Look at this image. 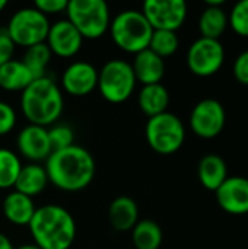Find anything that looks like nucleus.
Wrapping results in <instances>:
<instances>
[{
    "instance_id": "10",
    "label": "nucleus",
    "mask_w": 248,
    "mask_h": 249,
    "mask_svg": "<svg viewBox=\"0 0 248 249\" xmlns=\"http://www.w3.org/2000/svg\"><path fill=\"white\" fill-rule=\"evenodd\" d=\"M142 13L153 31L177 32L187 18V4L183 0H148Z\"/></svg>"
},
{
    "instance_id": "30",
    "label": "nucleus",
    "mask_w": 248,
    "mask_h": 249,
    "mask_svg": "<svg viewBox=\"0 0 248 249\" xmlns=\"http://www.w3.org/2000/svg\"><path fill=\"white\" fill-rule=\"evenodd\" d=\"M18 114L16 109L4 101H0V136H6L16 127Z\"/></svg>"
},
{
    "instance_id": "2",
    "label": "nucleus",
    "mask_w": 248,
    "mask_h": 249,
    "mask_svg": "<svg viewBox=\"0 0 248 249\" xmlns=\"http://www.w3.org/2000/svg\"><path fill=\"white\" fill-rule=\"evenodd\" d=\"M28 229L39 249H70L76 239L75 217L58 204L37 207Z\"/></svg>"
},
{
    "instance_id": "13",
    "label": "nucleus",
    "mask_w": 248,
    "mask_h": 249,
    "mask_svg": "<svg viewBox=\"0 0 248 249\" xmlns=\"http://www.w3.org/2000/svg\"><path fill=\"white\" fill-rule=\"evenodd\" d=\"M83 41V36L67 19H58L50 25L45 44L53 55L72 58L82 50Z\"/></svg>"
},
{
    "instance_id": "18",
    "label": "nucleus",
    "mask_w": 248,
    "mask_h": 249,
    "mask_svg": "<svg viewBox=\"0 0 248 249\" xmlns=\"http://www.w3.org/2000/svg\"><path fill=\"white\" fill-rule=\"evenodd\" d=\"M108 219L117 232H129L139 222V207L136 201L127 196L117 197L110 204Z\"/></svg>"
},
{
    "instance_id": "7",
    "label": "nucleus",
    "mask_w": 248,
    "mask_h": 249,
    "mask_svg": "<svg viewBox=\"0 0 248 249\" xmlns=\"http://www.w3.org/2000/svg\"><path fill=\"white\" fill-rule=\"evenodd\" d=\"M50 19L34 6L18 9L4 28L16 47L29 48L42 44L50 31Z\"/></svg>"
},
{
    "instance_id": "32",
    "label": "nucleus",
    "mask_w": 248,
    "mask_h": 249,
    "mask_svg": "<svg viewBox=\"0 0 248 249\" xmlns=\"http://www.w3.org/2000/svg\"><path fill=\"white\" fill-rule=\"evenodd\" d=\"M15 50H16V45L13 44V41L7 35L6 29L1 28L0 29V66L13 60Z\"/></svg>"
},
{
    "instance_id": "23",
    "label": "nucleus",
    "mask_w": 248,
    "mask_h": 249,
    "mask_svg": "<svg viewBox=\"0 0 248 249\" xmlns=\"http://www.w3.org/2000/svg\"><path fill=\"white\" fill-rule=\"evenodd\" d=\"M199 179L200 184L209 190L216 191L228 178V168L225 160L218 155H206L199 162Z\"/></svg>"
},
{
    "instance_id": "31",
    "label": "nucleus",
    "mask_w": 248,
    "mask_h": 249,
    "mask_svg": "<svg viewBox=\"0 0 248 249\" xmlns=\"http://www.w3.org/2000/svg\"><path fill=\"white\" fill-rule=\"evenodd\" d=\"M67 4H69L67 0H35L34 7L48 18L51 15L66 13Z\"/></svg>"
},
{
    "instance_id": "24",
    "label": "nucleus",
    "mask_w": 248,
    "mask_h": 249,
    "mask_svg": "<svg viewBox=\"0 0 248 249\" xmlns=\"http://www.w3.org/2000/svg\"><path fill=\"white\" fill-rule=\"evenodd\" d=\"M132 241L136 249H159L162 244V229L151 219L139 220L132 229Z\"/></svg>"
},
{
    "instance_id": "14",
    "label": "nucleus",
    "mask_w": 248,
    "mask_h": 249,
    "mask_svg": "<svg viewBox=\"0 0 248 249\" xmlns=\"http://www.w3.org/2000/svg\"><path fill=\"white\" fill-rule=\"evenodd\" d=\"M16 149L22 158L31 163H41L48 159L53 149L48 139V130L45 127L28 124L16 137Z\"/></svg>"
},
{
    "instance_id": "8",
    "label": "nucleus",
    "mask_w": 248,
    "mask_h": 249,
    "mask_svg": "<svg viewBox=\"0 0 248 249\" xmlns=\"http://www.w3.org/2000/svg\"><path fill=\"white\" fill-rule=\"evenodd\" d=\"M145 136L149 147L164 156L174 155L181 149L186 140L183 121L172 112H164L148 120Z\"/></svg>"
},
{
    "instance_id": "16",
    "label": "nucleus",
    "mask_w": 248,
    "mask_h": 249,
    "mask_svg": "<svg viewBox=\"0 0 248 249\" xmlns=\"http://www.w3.org/2000/svg\"><path fill=\"white\" fill-rule=\"evenodd\" d=\"M132 67L136 80L140 82L142 86L161 83L165 76V60L152 53L149 48L134 55Z\"/></svg>"
},
{
    "instance_id": "22",
    "label": "nucleus",
    "mask_w": 248,
    "mask_h": 249,
    "mask_svg": "<svg viewBox=\"0 0 248 249\" xmlns=\"http://www.w3.org/2000/svg\"><path fill=\"white\" fill-rule=\"evenodd\" d=\"M34 80L32 73L22 60L13 58L0 66V89L6 92H23Z\"/></svg>"
},
{
    "instance_id": "17",
    "label": "nucleus",
    "mask_w": 248,
    "mask_h": 249,
    "mask_svg": "<svg viewBox=\"0 0 248 249\" xmlns=\"http://www.w3.org/2000/svg\"><path fill=\"white\" fill-rule=\"evenodd\" d=\"M1 212L4 219L15 226H26L31 223L37 207L31 197L12 191L1 201Z\"/></svg>"
},
{
    "instance_id": "6",
    "label": "nucleus",
    "mask_w": 248,
    "mask_h": 249,
    "mask_svg": "<svg viewBox=\"0 0 248 249\" xmlns=\"http://www.w3.org/2000/svg\"><path fill=\"white\" fill-rule=\"evenodd\" d=\"M136 76L132 63L120 58L107 61L98 70V86L101 96L110 104L126 102L136 89Z\"/></svg>"
},
{
    "instance_id": "34",
    "label": "nucleus",
    "mask_w": 248,
    "mask_h": 249,
    "mask_svg": "<svg viewBox=\"0 0 248 249\" xmlns=\"http://www.w3.org/2000/svg\"><path fill=\"white\" fill-rule=\"evenodd\" d=\"M0 249H15L12 241L1 232H0Z\"/></svg>"
},
{
    "instance_id": "25",
    "label": "nucleus",
    "mask_w": 248,
    "mask_h": 249,
    "mask_svg": "<svg viewBox=\"0 0 248 249\" xmlns=\"http://www.w3.org/2000/svg\"><path fill=\"white\" fill-rule=\"evenodd\" d=\"M53 58V54L45 42L37 44L34 47L25 48V53L22 55V63L26 66V69L32 73L34 79H39L47 76V67Z\"/></svg>"
},
{
    "instance_id": "33",
    "label": "nucleus",
    "mask_w": 248,
    "mask_h": 249,
    "mask_svg": "<svg viewBox=\"0 0 248 249\" xmlns=\"http://www.w3.org/2000/svg\"><path fill=\"white\" fill-rule=\"evenodd\" d=\"M234 76L241 83L248 86V50L241 53L234 61Z\"/></svg>"
},
{
    "instance_id": "11",
    "label": "nucleus",
    "mask_w": 248,
    "mask_h": 249,
    "mask_svg": "<svg viewBox=\"0 0 248 249\" xmlns=\"http://www.w3.org/2000/svg\"><path fill=\"white\" fill-rule=\"evenodd\" d=\"M225 123L227 114L222 104L212 98L197 102L190 114V128L202 139H213L219 136Z\"/></svg>"
},
{
    "instance_id": "27",
    "label": "nucleus",
    "mask_w": 248,
    "mask_h": 249,
    "mask_svg": "<svg viewBox=\"0 0 248 249\" xmlns=\"http://www.w3.org/2000/svg\"><path fill=\"white\" fill-rule=\"evenodd\" d=\"M180 47V39L177 32L172 31H153L151 42H149V50L159 55L161 58L171 57L172 54L177 53Z\"/></svg>"
},
{
    "instance_id": "5",
    "label": "nucleus",
    "mask_w": 248,
    "mask_h": 249,
    "mask_svg": "<svg viewBox=\"0 0 248 249\" xmlns=\"http://www.w3.org/2000/svg\"><path fill=\"white\" fill-rule=\"evenodd\" d=\"M66 16L83 39H99L104 36L113 19L110 6L104 0H72L67 4Z\"/></svg>"
},
{
    "instance_id": "9",
    "label": "nucleus",
    "mask_w": 248,
    "mask_h": 249,
    "mask_svg": "<svg viewBox=\"0 0 248 249\" xmlns=\"http://www.w3.org/2000/svg\"><path fill=\"white\" fill-rule=\"evenodd\" d=\"M225 60V50L219 39L199 38L187 51L189 70L199 77H209L218 73Z\"/></svg>"
},
{
    "instance_id": "19",
    "label": "nucleus",
    "mask_w": 248,
    "mask_h": 249,
    "mask_svg": "<svg viewBox=\"0 0 248 249\" xmlns=\"http://www.w3.org/2000/svg\"><path fill=\"white\" fill-rule=\"evenodd\" d=\"M48 184L50 181L44 165L26 163L22 165L19 177L15 182V191L34 198L35 196H39L48 187Z\"/></svg>"
},
{
    "instance_id": "29",
    "label": "nucleus",
    "mask_w": 248,
    "mask_h": 249,
    "mask_svg": "<svg viewBox=\"0 0 248 249\" xmlns=\"http://www.w3.org/2000/svg\"><path fill=\"white\" fill-rule=\"evenodd\" d=\"M229 25L241 36H248V0L238 1L229 13Z\"/></svg>"
},
{
    "instance_id": "26",
    "label": "nucleus",
    "mask_w": 248,
    "mask_h": 249,
    "mask_svg": "<svg viewBox=\"0 0 248 249\" xmlns=\"http://www.w3.org/2000/svg\"><path fill=\"white\" fill-rule=\"evenodd\" d=\"M20 169L22 162L18 153L10 149L0 147V190L13 188Z\"/></svg>"
},
{
    "instance_id": "3",
    "label": "nucleus",
    "mask_w": 248,
    "mask_h": 249,
    "mask_svg": "<svg viewBox=\"0 0 248 249\" xmlns=\"http://www.w3.org/2000/svg\"><path fill=\"white\" fill-rule=\"evenodd\" d=\"M20 112L29 124L51 127L56 124L64 109L63 90L50 76L35 79L23 92H20Z\"/></svg>"
},
{
    "instance_id": "35",
    "label": "nucleus",
    "mask_w": 248,
    "mask_h": 249,
    "mask_svg": "<svg viewBox=\"0 0 248 249\" xmlns=\"http://www.w3.org/2000/svg\"><path fill=\"white\" fill-rule=\"evenodd\" d=\"M15 249H39L37 245L34 244H25V245H20V247H16Z\"/></svg>"
},
{
    "instance_id": "28",
    "label": "nucleus",
    "mask_w": 248,
    "mask_h": 249,
    "mask_svg": "<svg viewBox=\"0 0 248 249\" xmlns=\"http://www.w3.org/2000/svg\"><path fill=\"white\" fill-rule=\"evenodd\" d=\"M47 130H48V139L53 152L63 150L75 144V131L70 125L64 123H56Z\"/></svg>"
},
{
    "instance_id": "12",
    "label": "nucleus",
    "mask_w": 248,
    "mask_h": 249,
    "mask_svg": "<svg viewBox=\"0 0 248 249\" xmlns=\"http://www.w3.org/2000/svg\"><path fill=\"white\" fill-rule=\"evenodd\" d=\"M60 83L61 90L70 96H88L98 86V69L88 61H75L64 69Z\"/></svg>"
},
{
    "instance_id": "1",
    "label": "nucleus",
    "mask_w": 248,
    "mask_h": 249,
    "mask_svg": "<svg viewBox=\"0 0 248 249\" xmlns=\"http://www.w3.org/2000/svg\"><path fill=\"white\" fill-rule=\"evenodd\" d=\"M44 163L50 184L66 193L85 190L94 181L96 174L94 156L85 147L77 144L51 152Z\"/></svg>"
},
{
    "instance_id": "21",
    "label": "nucleus",
    "mask_w": 248,
    "mask_h": 249,
    "mask_svg": "<svg viewBox=\"0 0 248 249\" xmlns=\"http://www.w3.org/2000/svg\"><path fill=\"white\" fill-rule=\"evenodd\" d=\"M137 104L140 111L149 118L164 114L170 105L168 89L162 83L142 86L137 95Z\"/></svg>"
},
{
    "instance_id": "15",
    "label": "nucleus",
    "mask_w": 248,
    "mask_h": 249,
    "mask_svg": "<svg viewBox=\"0 0 248 249\" xmlns=\"http://www.w3.org/2000/svg\"><path fill=\"white\" fill-rule=\"evenodd\" d=\"M215 194L224 212L234 216L248 214V178L228 177Z\"/></svg>"
},
{
    "instance_id": "36",
    "label": "nucleus",
    "mask_w": 248,
    "mask_h": 249,
    "mask_svg": "<svg viewBox=\"0 0 248 249\" xmlns=\"http://www.w3.org/2000/svg\"><path fill=\"white\" fill-rule=\"evenodd\" d=\"M7 7V1L6 0H0V13Z\"/></svg>"
},
{
    "instance_id": "4",
    "label": "nucleus",
    "mask_w": 248,
    "mask_h": 249,
    "mask_svg": "<svg viewBox=\"0 0 248 249\" xmlns=\"http://www.w3.org/2000/svg\"><path fill=\"white\" fill-rule=\"evenodd\" d=\"M108 32L115 47L136 55L137 53L148 50L153 29L142 10L127 9L111 19Z\"/></svg>"
},
{
    "instance_id": "20",
    "label": "nucleus",
    "mask_w": 248,
    "mask_h": 249,
    "mask_svg": "<svg viewBox=\"0 0 248 249\" xmlns=\"http://www.w3.org/2000/svg\"><path fill=\"white\" fill-rule=\"evenodd\" d=\"M224 1H208L206 9L202 12L199 19V31L202 38L219 39L228 26V16L222 9Z\"/></svg>"
}]
</instances>
